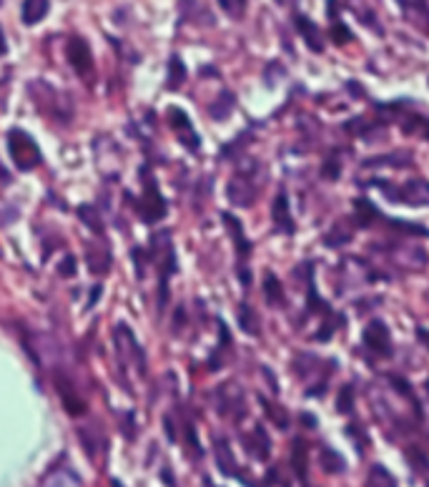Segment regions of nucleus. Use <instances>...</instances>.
<instances>
[{
	"label": "nucleus",
	"mask_w": 429,
	"mask_h": 487,
	"mask_svg": "<svg viewBox=\"0 0 429 487\" xmlns=\"http://www.w3.org/2000/svg\"><path fill=\"white\" fill-rule=\"evenodd\" d=\"M297 28H299V33L304 35V40H306V46L311 48L314 53H322L324 51V40H322V31H319L314 23H311L306 15H297Z\"/></svg>",
	"instance_id": "15"
},
{
	"label": "nucleus",
	"mask_w": 429,
	"mask_h": 487,
	"mask_svg": "<svg viewBox=\"0 0 429 487\" xmlns=\"http://www.w3.org/2000/svg\"><path fill=\"white\" fill-rule=\"evenodd\" d=\"M374 216H379V211L374 209L371 201H367V198H357V201H354V224L371 226L376 221Z\"/></svg>",
	"instance_id": "22"
},
{
	"label": "nucleus",
	"mask_w": 429,
	"mask_h": 487,
	"mask_svg": "<svg viewBox=\"0 0 429 487\" xmlns=\"http://www.w3.org/2000/svg\"><path fill=\"white\" fill-rule=\"evenodd\" d=\"M55 389H58L60 402H63V407H66L68 415H71V417L86 415V409H88L86 400L80 397V392L76 389V384H73L66 375H60V372H55Z\"/></svg>",
	"instance_id": "6"
},
{
	"label": "nucleus",
	"mask_w": 429,
	"mask_h": 487,
	"mask_svg": "<svg viewBox=\"0 0 429 487\" xmlns=\"http://www.w3.org/2000/svg\"><path fill=\"white\" fill-rule=\"evenodd\" d=\"M184 80H186V68L181 63V58L173 55L171 63H168V88H179Z\"/></svg>",
	"instance_id": "30"
},
{
	"label": "nucleus",
	"mask_w": 429,
	"mask_h": 487,
	"mask_svg": "<svg viewBox=\"0 0 429 487\" xmlns=\"http://www.w3.org/2000/svg\"><path fill=\"white\" fill-rule=\"evenodd\" d=\"M48 10H51V3L48 0H23V6H20V18L26 26H35L40 20L46 18Z\"/></svg>",
	"instance_id": "14"
},
{
	"label": "nucleus",
	"mask_w": 429,
	"mask_h": 487,
	"mask_svg": "<svg viewBox=\"0 0 429 487\" xmlns=\"http://www.w3.org/2000/svg\"><path fill=\"white\" fill-rule=\"evenodd\" d=\"M319 462H322L324 472H329V475H339V472H344V468H347V462H344L342 454L331 447H322V452H319Z\"/></svg>",
	"instance_id": "21"
},
{
	"label": "nucleus",
	"mask_w": 429,
	"mask_h": 487,
	"mask_svg": "<svg viewBox=\"0 0 429 487\" xmlns=\"http://www.w3.org/2000/svg\"><path fill=\"white\" fill-rule=\"evenodd\" d=\"M78 216L83 219V224L88 226V229L93 231V234H103V224L98 221V211L93 209V206H80L78 209Z\"/></svg>",
	"instance_id": "29"
},
{
	"label": "nucleus",
	"mask_w": 429,
	"mask_h": 487,
	"mask_svg": "<svg viewBox=\"0 0 429 487\" xmlns=\"http://www.w3.org/2000/svg\"><path fill=\"white\" fill-rule=\"evenodd\" d=\"M231 108H234V96H231V93H221L218 101L211 105V108H209V111H211V116L216 121H224L226 116L231 113Z\"/></svg>",
	"instance_id": "28"
},
{
	"label": "nucleus",
	"mask_w": 429,
	"mask_h": 487,
	"mask_svg": "<svg viewBox=\"0 0 429 487\" xmlns=\"http://www.w3.org/2000/svg\"><path fill=\"white\" fill-rule=\"evenodd\" d=\"M66 58L73 66V71L78 73L80 78H91L93 76V53L83 38H71L66 46Z\"/></svg>",
	"instance_id": "5"
},
{
	"label": "nucleus",
	"mask_w": 429,
	"mask_h": 487,
	"mask_svg": "<svg viewBox=\"0 0 429 487\" xmlns=\"http://www.w3.org/2000/svg\"><path fill=\"white\" fill-rule=\"evenodd\" d=\"M246 450H249L254 457H259V460H266V457H269L271 440H269V435H266V429L261 427V425L254 427V435L246 440Z\"/></svg>",
	"instance_id": "16"
},
{
	"label": "nucleus",
	"mask_w": 429,
	"mask_h": 487,
	"mask_svg": "<svg viewBox=\"0 0 429 487\" xmlns=\"http://www.w3.org/2000/svg\"><path fill=\"white\" fill-rule=\"evenodd\" d=\"M218 3H221V8H224L231 18H241V15H244L246 0H218Z\"/></svg>",
	"instance_id": "35"
},
{
	"label": "nucleus",
	"mask_w": 429,
	"mask_h": 487,
	"mask_svg": "<svg viewBox=\"0 0 429 487\" xmlns=\"http://www.w3.org/2000/svg\"><path fill=\"white\" fill-rule=\"evenodd\" d=\"M407 457H410V465L417 470V472H427V470H429V457H427L424 450L412 447L410 452H407Z\"/></svg>",
	"instance_id": "32"
},
{
	"label": "nucleus",
	"mask_w": 429,
	"mask_h": 487,
	"mask_svg": "<svg viewBox=\"0 0 429 487\" xmlns=\"http://www.w3.org/2000/svg\"><path fill=\"white\" fill-rule=\"evenodd\" d=\"M322 173H324V178H326V181H337L339 173H342V161H339V158H337V153H334V156H329V158H326V161H324Z\"/></svg>",
	"instance_id": "33"
},
{
	"label": "nucleus",
	"mask_w": 429,
	"mask_h": 487,
	"mask_svg": "<svg viewBox=\"0 0 429 487\" xmlns=\"http://www.w3.org/2000/svg\"><path fill=\"white\" fill-rule=\"evenodd\" d=\"M139 211H141V216H143V221H148V224L159 221V219L166 214V201L153 181L146 184V191H143V196H141Z\"/></svg>",
	"instance_id": "8"
},
{
	"label": "nucleus",
	"mask_w": 429,
	"mask_h": 487,
	"mask_svg": "<svg viewBox=\"0 0 429 487\" xmlns=\"http://www.w3.org/2000/svg\"><path fill=\"white\" fill-rule=\"evenodd\" d=\"M364 347L376 357H389L392 336H389V330H387V324L379 322V319H371V324H367V330H364Z\"/></svg>",
	"instance_id": "7"
},
{
	"label": "nucleus",
	"mask_w": 429,
	"mask_h": 487,
	"mask_svg": "<svg viewBox=\"0 0 429 487\" xmlns=\"http://www.w3.org/2000/svg\"><path fill=\"white\" fill-rule=\"evenodd\" d=\"M412 164V153L396 151L387 153V156H374L362 161V169H407Z\"/></svg>",
	"instance_id": "12"
},
{
	"label": "nucleus",
	"mask_w": 429,
	"mask_h": 487,
	"mask_svg": "<svg viewBox=\"0 0 429 487\" xmlns=\"http://www.w3.org/2000/svg\"><path fill=\"white\" fill-rule=\"evenodd\" d=\"M264 296L269 307H284V287H281L277 274H271V271L264 279Z\"/></svg>",
	"instance_id": "20"
},
{
	"label": "nucleus",
	"mask_w": 429,
	"mask_h": 487,
	"mask_svg": "<svg viewBox=\"0 0 429 487\" xmlns=\"http://www.w3.org/2000/svg\"><path fill=\"white\" fill-rule=\"evenodd\" d=\"M38 86H40V91L46 93V96H33L35 105H38L40 111H46L48 116H53L55 121H60V119L68 121V119H71V113L60 108V103H63V96H60L55 88L48 86V83H38Z\"/></svg>",
	"instance_id": "9"
},
{
	"label": "nucleus",
	"mask_w": 429,
	"mask_h": 487,
	"mask_svg": "<svg viewBox=\"0 0 429 487\" xmlns=\"http://www.w3.org/2000/svg\"><path fill=\"white\" fill-rule=\"evenodd\" d=\"M354 221H347V219H339L337 224L331 226L329 231H326V237H324V244L326 246H331V249H339V246H344V244L349 241L351 234H354Z\"/></svg>",
	"instance_id": "13"
},
{
	"label": "nucleus",
	"mask_w": 429,
	"mask_h": 487,
	"mask_svg": "<svg viewBox=\"0 0 429 487\" xmlns=\"http://www.w3.org/2000/svg\"><path fill=\"white\" fill-rule=\"evenodd\" d=\"M306 462H309V452H306V442L301 437L294 440V447H291V468L297 472V477L301 482H306Z\"/></svg>",
	"instance_id": "19"
},
{
	"label": "nucleus",
	"mask_w": 429,
	"mask_h": 487,
	"mask_svg": "<svg viewBox=\"0 0 429 487\" xmlns=\"http://www.w3.org/2000/svg\"><path fill=\"white\" fill-rule=\"evenodd\" d=\"M347 432H349V437H354V442H357L359 452H362L364 445H367V435H364V429L359 427V425H349V427H347Z\"/></svg>",
	"instance_id": "37"
},
{
	"label": "nucleus",
	"mask_w": 429,
	"mask_h": 487,
	"mask_svg": "<svg viewBox=\"0 0 429 487\" xmlns=\"http://www.w3.org/2000/svg\"><path fill=\"white\" fill-rule=\"evenodd\" d=\"M427 487H429V482H427Z\"/></svg>",
	"instance_id": "45"
},
{
	"label": "nucleus",
	"mask_w": 429,
	"mask_h": 487,
	"mask_svg": "<svg viewBox=\"0 0 429 487\" xmlns=\"http://www.w3.org/2000/svg\"><path fill=\"white\" fill-rule=\"evenodd\" d=\"M221 219H224L226 229L231 231V237H234V244H236L238 257L246 259V257L251 254V244H249V239H246V234H244V229H241V224H238V219L231 216V214H224Z\"/></svg>",
	"instance_id": "17"
},
{
	"label": "nucleus",
	"mask_w": 429,
	"mask_h": 487,
	"mask_svg": "<svg viewBox=\"0 0 429 487\" xmlns=\"http://www.w3.org/2000/svg\"><path fill=\"white\" fill-rule=\"evenodd\" d=\"M417 336H419V342H422L424 347L429 349V330H424V327H419V330H417Z\"/></svg>",
	"instance_id": "41"
},
{
	"label": "nucleus",
	"mask_w": 429,
	"mask_h": 487,
	"mask_svg": "<svg viewBox=\"0 0 429 487\" xmlns=\"http://www.w3.org/2000/svg\"><path fill=\"white\" fill-rule=\"evenodd\" d=\"M301 420H304L306 427H317V417L314 415H301Z\"/></svg>",
	"instance_id": "43"
},
{
	"label": "nucleus",
	"mask_w": 429,
	"mask_h": 487,
	"mask_svg": "<svg viewBox=\"0 0 429 487\" xmlns=\"http://www.w3.org/2000/svg\"><path fill=\"white\" fill-rule=\"evenodd\" d=\"M337 319H334V314H326V319H324V324H322V330L317 332V342H329L331 339V334L337 332Z\"/></svg>",
	"instance_id": "34"
},
{
	"label": "nucleus",
	"mask_w": 429,
	"mask_h": 487,
	"mask_svg": "<svg viewBox=\"0 0 429 487\" xmlns=\"http://www.w3.org/2000/svg\"><path fill=\"white\" fill-rule=\"evenodd\" d=\"M238 324H241V330H244L246 334H259L256 311L251 309L249 304H241V307H238Z\"/></svg>",
	"instance_id": "27"
},
{
	"label": "nucleus",
	"mask_w": 429,
	"mask_h": 487,
	"mask_svg": "<svg viewBox=\"0 0 429 487\" xmlns=\"http://www.w3.org/2000/svg\"><path fill=\"white\" fill-rule=\"evenodd\" d=\"M367 487H396V480L392 477V472L382 465H374L367 475Z\"/></svg>",
	"instance_id": "23"
},
{
	"label": "nucleus",
	"mask_w": 429,
	"mask_h": 487,
	"mask_svg": "<svg viewBox=\"0 0 429 487\" xmlns=\"http://www.w3.org/2000/svg\"><path fill=\"white\" fill-rule=\"evenodd\" d=\"M100 291H103V289H100V284H98V287H93V291H91V299H88V307H93V304L98 302V294H100Z\"/></svg>",
	"instance_id": "42"
},
{
	"label": "nucleus",
	"mask_w": 429,
	"mask_h": 487,
	"mask_svg": "<svg viewBox=\"0 0 429 487\" xmlns=\"http://www.w3.org/2000/svg\"><path fill=\"white\" fill-rule=\"evenodd\" d=\"M186 442H189V447L193 450V454H201V447H198V442H196V429H193V425L191 422H186Z\"/></svg>",
	"instance_id": "38"
},
{
	"label": "nucleus",
	"mask_w": 429,
	"mask_h": 487,
	"mask_svg": "<svg viewBox=\"0 0 429 487\" xmlns=\"http://www.w3.org/2000/svg\"><path fill=\"white\" fill-rule=\"evenodd\" d=\"M337 409L342 415H349L351 409H354V387H351V384H344V387L339 389Z\"/></svg>",
	"instance_id": "31"
},
{
	"label": "nucleus",
	"mask_w": 429,
	"mask_h": 487,
	"mask_svg": "<svg viewBox=\"0 0 429 487\" xmlns=\"http://www.w3.org/2000/svg\"><path fill=\"white\" fill-rule=\"evenodd\" d=\"M374 184L382 186L389 201H399L407 206H429V181L424 178H412L402 186H387L382 181H374Z\"/></svg>",
	"instance_id": "2"
},
{
	"label": "nucleus",
	"mask_w": 429,
	"mask_h": 487,
	"mask_svg": "<svg viewBox=\"0 0 429 487\" xmlns=\"http://www.w3.org/2000/svg\"><path fill=\"white\" fill-rule=\"evenodd\" d=\"M294 372H297V377H301V379H309L311 377V372L314 369H319V357H314V354H297V359H294Z\"/></svg>",
	"instance_id": "24"
},
{
	"label": "nucleus",
	"mask_w": 429,
	"mask_h": 487,
	"mask_svg": "<svg viewBox=\"0 0 429 487\" xmlns=\"http://www.w3.org/2000/svg\"><path fill=\"white\" fill-rule=\"evenodd\" d=\"M8 151H10V158L15 161V166H18L20 171H33L35 166H40V161H43V153H40L38 144L23 131H10V136H8Z\"/></svg>",
	"instance_id": "1"
},
{
	"label": "nucleus",
	"mask_w": 429,
	"mask_h": 487,
	"mask_svg": "<svg viewBox=\"0 0 429 487\" xmlns=\"http://www.w3.org/2000/svg\"><path fill=\"white\" fill-rule=\"evenodd\" d=\"M331 38L337 40V43H347V40L351 38V33H349V31H347V28H344L342 23H339V20H337V23H334V31H331Z\"/></svg>",
	"instance_id": "39"
},
{
	"label": "nucleus",
	"mask_w": 429,
	"mask_h": 487,
	"mask_svg": "<svg viewBox=\"0 0 429 487\" xmlns=\"http://www.w3.org/2000/svg\"><path fill=\"white\" fill-rule=\"evenodd\" d=\"M216 457H218V468L224 470L226 475H236V462H234L231 447H229V442L226 440L216 442Z\"/></svg>",
	"instance_id": "25"
},
{
	"label": "nucleus",
	"mask_w": 429,
	"mask_h": 487,
	"mask_svg": "<svg viewBox=\"0 0 429 487\" xmlns=\"http://www.w3.org/2000/svg\"><path fill=\"white\" fill-rule=\"evenodd\" d=\"M271 219L277 224L279 231L284 234H291L294 231V221H291V211H289V198H286V191H279L277 198H274V206H271Z\"/></svg>",
	"instance_id": "11"
},
{
	"label": "nucleus",
	"mask_w": 429,
	"mask_h": 487,
	"mask_svg": "<svg viewBox=\"0 0 429 487\" xmlns=\"http://www.w3.org/2000/svg\"><path fill=\"white\" fill-rule=\"evenodd\" d=\"M73 269H76V259H73V257H68V259H66V264H63V266H58L60 277H71Z\"/></svg>",
	"instance_id": "40"
},
{
	"label": "nucleus",
	"mask_w": 429,
	"mask_h": 487,
	"mask_svg": "<svg viewBox=\"0 0 429 487\" xmlns=\"http://www.w3.org/2000/svg\"><path fill=\"white\" fill-rule=\"evenodd\" d=\"M168 116H171V126L181 136V139H179L181 144H184L186 148L196 151V148H198V136H196V131H193V126H191V121H189V116H186L184 111H179V108H171Z\"/></svg>",
	"instance_id": "10"
},
{
	"label": "nucleus",
	"mask_w": 429,
	"mask_h": 487,
	"mask_svg": "<svg viewBox=\"0 0 429 487\" xmlns=\"http://www.w3.org/2000/svg\"><path fill=\"white\" fill-rule=\"evenodd\" d=\"M389 226H392V229H396V231H404V234H414V237H427V234H429V231L422 229V226L404 224V221H389Z\"/></svg>",
	"instance_id": "36"
},
{
	"label": "nucleus",
	"mask_w": 429,
	"mask_h": 487,
	"mask_svg": "<svg viewBox=\"0 0 429 487\" xmlns=\"http://www.w3.org/2000/svg\"><path fill=\"white\" fill-rule=\"evenodd\" d=\"M389 262L399 271H422L427 266V251L417 244H396L389 246Z\"/></svg>",
	"instance_id": "4"
},
{
	"label": "nucleus",
	"mask_w": 429,
	"mask_h": 487,
	"mask_svg": "<svg viewBox=\"0 0 429 487\" xmlns=\"http://www.w3.org/2000/svg\"><path fill=\"white\" fill-rule=\"evenodd\" d=\"M254 171H259L256 164H251L249 171H238L236 176L229 181V186H226V194H229V201H231L234 206H241V209H246V206H251L254 201H256L259 184H256V178H254Z\"/></svg>",
	"instance_id": "3"
},
{
	"label": "nucleus",
	"mask_w": 429,
	"mask_h": 487,
	"mask_svg": "<svg viewBox=\"0 0 429 487\" xmlns=\"http://www.w3.org/2000/svg\"><path fill=\"white\" fill-rule=\"evenodd\" d=\"M344 131L351 133V136H362V139L369 141V136H376V133L384 131V126L379 123V121H367L364 116H357L354 121H349V123H344Z\"/></svg>",
	"instance_id": "18"
},
{
	"label": "nucleus",
	"mask_w": 429,
	"mask_h": 487,
	"mask_svg": "<svg viewBox=\"0 0 429 487\" xmlns=\"http://www.w3.org/2000/svg\"><path fill=\"white\" fill-rule=\"evenodd\" d=\"M6 53V38H3V31H0V55Z\"/></svg>",
	"instance_id": "44"
},
{
	"label": "nucleus",
	"mask_w": 429,
	"mask_h": 487,
	"mask_svg": "<svg viewBox=\"0 0 429 487\" xmlns=\"http://www.w3.org/2000/svg\"><path fill=\"white\" fill-rule=\"evenodd\" d=\"M261 404H264L266 415L271 417V422H274V425H277L279 429H286V427H289V412H286L284 407H279L277 402H269V400H264V397H261Z\"/></svg>",
	"instance_id": "26"
}]
</instances>
